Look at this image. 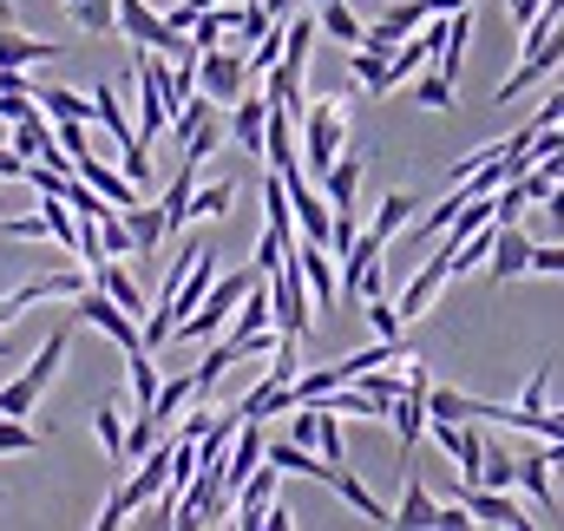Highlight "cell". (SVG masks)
I'll return each mask as SVG.
<instances>
[{
	"instance_id": "obj_1",
	"label": "cell",
	"mask_w": 564,
	"mask_h": 531,
	"mask_svg": "<svg viewBox=\"0 0 564 531\" xmlns=\"http://www.w3.org/2000/svg\"><path fill=\"white\" fill-rule=\"evenodd\" d=\"M250 282H257V269H243V275H217V282H210V295H204V302L171 328V342H210V335L237 315V302L250 295Z\"/></svg>"
},
{
	"instance_id": "obj_2",
	"label": "cell",
	"mask_w": 564,
	"mask_h": 531,
	"mask_svg": "<svg viewBox=\"0 0 564 531\" xmlns=\"http://www.w3.org/2000/svg\"><path fill=\"white\" fill-rule=\"evenodd\" d=\"M341 151H348V106L341 99H315L302 112V158H308V171L322 177Z\"/></svg>"
},
{
	"instance_id": "obj_3",
	"label": "cell",
	"mask_w": 564,
	"mask_h": 531,
	"mask_svg": "<svg viewBox=\"0 0 564 531\" xmlns=\"http://www.w3.org/2000/svg\"><path fill=\"white\" fill-rule=\"evenodd\" d=\"M197 93H204L210 106H237V99L250 93V59H243L237 46H204V53H197Z\"/></svg>"
},
{
	"instance_id": "obj_4",
	"label": "cell",
	"mask_w": 564,
	"mask_h": 531,
	"mask_svg": "<svg viewBox=\"0 0 564 531\" xmlns=\"http://www.w3.org/2000/svg\"><path fill=\"white\" fill-rule=\"evenodd\" d=\"M73 315H79V322H93L99 335H112V342H119L126 355H132V348H144V328H139V315H126V308H119V302H112V295H106L99 282H86V289L73 295Z\"/></svg>"
},
{
	"instance_id": "obj_5",
	"label": "cell",
	"mask_w": 564,
	"mask_h": 531,
	"mask_svg": "<svg viewBox=\"0 0 564 531\" xmlns=\"http://www.w3.org/2000/svg\"><path fill=\"white\" fill-rule=\"evenodd\" d=\"M558 59H564V26H558V33H545V40H532V46H525V59H519V66H512V73H506V79L492 86V99H499V106L525 99V93H532V86H539V79H545V73L558 66Z\"/></svg>"
},
{
	"instance_id": "obj_6",
	"label": "cell",
	"mask_w": 564,
	"mask_h": 531,
	"mask_svg": "<svg viewBox=\"0 0 564 531\" xmlns=\"http://www.w3.org/2000/svg\"><path fill=\"white\" fill-rule=\"evenodd\" d=\"M426 433H433L440 453L453 459L459 486H479V466H486V440H479V426H473V420H426Z\"/></svg>"
},
{
	"instance_id": "obj_7",
	"label": "cell",
	"mask_w": 564,
	"mask_h": 531,
	"mask_svg": "<svg viewBox=\"0 0 564 531\" xmlns=\"http://www.w3.org/2000/svg\"><path fill=\"white\" fill-rule=\"evenodd\" d=\"M426 388H433V381H426V368L408 355V388H401L394 407H388V420H394V433H401V459L414 453V440H421L426 420H433V413H426Z\"/></svg>"
},
{
	"instance_id": "obj_8",
	"label": "cell",
	"mask_w": 564,
	"mask_h": 531,
	"mask_svg": "<svg viewBox=\"0 0 564 531\" xmlns=\"http://www.w3.org/2000/svg\"><path fill=\"white\" fill-rule=\"evenodd\" d=\"M282 177H289V204H295V230H302L308 243H328V230H335V204H328V197H322V191L308 184V171H302V164H289Z\"/></svg>"
},
{
	"instance_id": "obj_9",
	"label": "cell",
	"mask_w": 564,
	"mask_h": 531,
	"mask_svg": "<svg viewBox=\"0 0 564 531\" xmlns=\"http://www.w3.org/2000/svg\"><path fill=\"white\" fill-rule=\"evenodd\" d=\"M270 295H276V335H289V342H302L308 335V282H302V269H295V257L270 275Z\"/></svg>"
},
{
	"instance_id": "obj_10",
	"label": "cell",
	"mask_w": 564,
	"mask_h": 531,
	"mask_svg": "<svg viewBox=\"0 0 564 531\" xmlns=\"http://www.w3.org/2000/svg\"><path fill=\"white\" fill-rule=\"evenodd\" d=\"M459 499H466L473 525H506V531L539 525V512H525V506H519L512 492H499V486H459Z\"/></svg>"
},
{
	"instance_id": "obj_11",
	"label": "cell",
	"mask_w": 564,
	"mask_h": 531,
	"mask_svg": "<svg viewBox=\"0 0 564 531\" xmlns=\"http://www.w3.org/2000/svg\"><path fill=\"white\" fill-rule=\"evenodd\" d=\"M289 257H295V269H302L315 308H335V302H341V275H335V263H328V243H308V237H302Z\"/></svg>"
},
{
	"instance_id": "obj_12",
	"label": "cell",
	"mask_w": 564,
	"mask_h": 531,
	"mask_svg": "<svg viewBox=\"0 0 564 531\" xmlns=\"http://www.w3.org/2000/svg\"><path fill=\"white\" fill-rule=\"evenodd\" d=\"M446 282H453V269H446V250H433V257H426V263L414 269V275H408L401 302H394V308H401V322H414V315H426V308L440 302V289H446Z\"/></svg>"
},
{
	"instance_id": "obj_13",
	"label": "cell",
	"mask_w": 564,
	"mask_h": 531,
	"mask_svg": "<svg viewBox=\"0 0 564 531\" xmlns=\"http://www.w3.org/2000/svg\"><path fill=\"white\" fill-rule=\"evenodd\" d=\"M532 237L519 230V224H499L492 217V257H486V269H492V282H512V275H525L532 269Z\"/></svg>"
},
{
	"instance_id": "obj_14",
	"label": "cell",
	"mask_w": 564,
	"mask_h": 531,
	"mask_svg": "<svg viewBox=\"0 0 564 531\" xmlns=\"http://www.w3.org/2000/svg\"><path fill=\"white\" fill-rule=\"evenodd\" d=\"M73 171H79V177H86L106 204H119V210H132V204H139V184H132L126 171H112L99 151H79V158H73Z\"/></svg>"
},
{
	"instance_id": "obj_15",
	"label": "cell",
	"mask_w": 564,
	"mask_h": 531,
	"mask_svg": "<svg viewBox=\"0 0 564 531\" xmlns=\"http://www.w3.org/2000/svg\"><path fill=\"white\" fill-rule=\"evenodd\" d=\"M361 177H368V158L348 144V151H341V158L322 171V197H328L335 210H355V191H361Z\"/></svg>"
},
{
	"instance_id": "obj_16",
	"label": "cell",
	"mask_w": 564,
	"mask_h": 531,
	"mask_svg": "<svg viewBox=\"0 0 564 531\" xmlns=\"http://www.w3.org/2000/svg\"><path fill=\"white\" fill-rule=\"evenodd\" d=\"M237 413L243 420H270V413H295V381H276V375H263L250 394L237 400Z\"/></svg>"
},
{
	"instance_id": "obj_17",
	"label": "cell",
	"mask_w": 564,
	"mask_h": 531,
	"mask_svg": "<svg viewBox=\"0 0 564 531\" xmlns=\"http://www.w3.org/2000/svg\"><path fill=\"white\" fill-rule=\"evenodd\" d=\"M93 282L126 308V315H144V295H139V282H132V269H126V257H106V263H93Z\"/></svg>"
},
{
	"instance_id": "obj_18",
	"label": "cell",
	"mask_w": 564,
	"mask_h": 531,
	"mask_svg": "<svg viewBox=\"0 0 564 531\" xmlns=\"http://www.w3.org/2000/svg\"><path fill=\"white\" fill-rule=\"evenodd\" d=\"M263 132H270V99H237L230 106V138L243 151H263Z\"/></svg>"
},
{
	"instance_id": "obj_19",
	"label": "cell",
	"mask_w": 564,
	"mask_h": 531,
	"mask_svg": "<svg viewBox=\"0 0 564 531\" xmlns=\"http://www.w3.org/2000/svg\"><path fill=\"white\" fill-rule=\"evenodd\" d=\"M519 486H525V499L539 506V525L545 519H558V492H552V466L532 453V459H519Z\"/></svg>"
},
{
	"instance_id": "obj_20",
	"label": "cell",
	"mask_w": 564,
	"mask_h": 531,
	"mask_svg": "<svg viewBox=\"0 0 564 531\" xmlns=\"http://www.w3.org/2000/svg\"><path fill=\"white\" fill-rule=\"evenodd\" d=\"M328 492H341V499H348V506H355V512H361L368 525H394V512H388V506H381V499H375V492H368V486H361L355 473H348V466H335Z\"/></svg>"
},
{
	"instance_id": "obj_21",
	"label": "cell",
	"mask_w": 564,
	"mask_h": 531,
	"mask_svg": "<svg viewBox=\"0 0 564 531\" xmlns=\"http://www.w3.org/2000/svg\"><path fill=\"white\" fill-rule=\"evenodd\" d=\"M191 191H197V158H184V164H177V177H171V191L158 197L171 230H184V224H191Z\"/></svg>"
},
{
	"instance_id": "obj_22",
	"label": "cell",
	"mask_w": 564,
	"mask_h": 531,
	"mask_svg": "<svg viewBox=\"0 0 564 531\" xmlns=\"http://www.w3.org/2000/svg\"><path fill=\"white\" fill-rule=\"evenodd\" d=\"M59 46L53 40H33V33H13V26H0V66H46Z\"/></svg>"
},
{
	"instance_id": "obj_23",
	"label": "cell",
	"mask_w": 564,
	"mask_h": 531,
	"mask_svg": "<svg viewBox=\"0 0 564 531\" xmlns=\"http://www.w3.org/2000/svg\"><path fill=\"white\" fill-rule=\"evenodd\" d=\"M237 361H243V348H237L230 335H224V342H210V355H204V361L191 368V381H197V400L210 394V388H217V381H224V375H230Z\"/></svg>"
},
{
	"instance_id": "obj_24",
	"label": "cell",
	"mask_w": 564,
	"mask_h": 531,
	"mask_svg": "<svg viewBox=\"0 0 564 531\" xmlns=\"http://www.w3.org/2000/svg\"><path fill=\"white\" fill-rule=\"evenodd\" d=\"M426 20H433V7H426V0H401V7H388L368 33H381V40H408V33H421Z\"/></svg>"
},
{
	"instance_id": "obj_25",
	"label": "cell",
	"mask_w": 564,
	"mask_h": 531,
	"mask_svg": "<svg viewBox=\"0 0 564 531\" xmlns=\"http://www.w3.org/2000/svg\"><path fill=\"white\" fill-rule=\"evenodd\" d=\"M322 33L341 40V46H361V40H368V20H361L348 0H322Z\"/></svg>"
},
{
	"instance_id": "obj_26",
	"label": "cell",
	"mask_w": 564,
	"mask_h": 531,
	"mask_svg": "<svg viewBox=\"0 0 564 531\" xmlns=\"http://www.w3.org/2000/svg\"><path fill=\"white\" fill-rule=\"evenodd\" d=\"M126 224H132V243H139V257H151V250L171 237V224H164V204H132V210H126Z\"/></svg>"
},
{
	"instance_id": "obj_27",
	"label": "cell",
	"mask_w": 564,
	"mask_h": 531,
	"mask_svg": "<svg viewBox=\"0 0 564 531\" xmlns=\"http://www.w3.org/2000/svg\"><path fill=\"white\" fill-rule=\"evenodd\" d=\"M93 119H99L106 132L119 138V151H126V144H139L132 119H126V106H119V86H99V93H93Z\"/></svg>"
},
{
	"instance_id": "obj_28",
	"label": "cell",
	"mask_w": 564,
	"mask_h": 531,
	"mask_svg": "<svg viewBox=\"0 0 564 531\" xmlns=\"http://www.w3.org/2000/svg\"><path fill=\"white\" fill-rule=\"evenodd\" d=\"M433 512H440V499L426 492L421 479L408 473V492H401V512H394V525H408V531H426L433 525Z\"/></svg>"
},
{
	"instance_id": "obj_29",
	"label": "cell",
	"mask_w": 564,
	"mask_h": 531,
	"mask_svg": "<svg viewBox=\"0 0 564 531\" xmlns=\"http://www.w3.org/2000/svg\"><path fill=\"white\" fill-rule=\"evenodd\" d=\"M33 99H40V112H46L53 126H59V119H86V126H93V99H79V93H66V86H40Z\"/></svg>"
},
{
	"instance_id": "obj_30",
	"label": "cell",
	"mask_w": 564,
	"mask_h": 531,
	"mask_svg": "<svg viewBox=\"0 0 564 531\" xmlns=\"http://www.w3.org/2000/svg\"><path fill=\"white\" fill-rule=\"evenodd\" d=\"M93 433H99L106 459H112V466H126V420H119V407H112V400H99V407H93Z\"/></svg>"
},
{
	"instance_id": "obj_31",
	"label": "cell",
	"mask_w": 564,
	"mask_h": 531,
	"mask_svg": "<svg viewBox=\"0 0 564 531\" xmlns=\"http://www.w3.org/2000/svg\"><path fill=\"white\" fill-rule=\"evenodd\" d=\"M191 394H197V381H191V375H171V381L158 388V400H151V420H158V426H171V420L184 413V400H191Z\"/></svg>"
},
{
	"instance_id": "obj_32",
	"label": "cell",
	"mask_w": 564,
	"mask_h": 531,
	"mask_svg": "<svg viewBox=\"0 0 564 531\" xmlns=\"http://www.w3.org/2000/svg\"><path fill=\"white\" fill-rule=\"evenodd\" d=\"M414 99H421L426 112H446V106H453V79H446L433 59H426L421 73H414Z\"/></svg>"
},
{
	"instance_id": "obj_33",
	"label": "cell",
	"mask_w": 564,
	"mask_h": 531,
	"mask_svg": "<svg viewBox=\"0 0 564 531\" xmlns=\"http://www.w3.org/2000/svg\"><path fill=\"white\" fill-rule=\"evenodd\" d=\"M230 204H237V184H230V177L191 191V217H230Z\"/></svg>"
},
{
	"instance_id": "obj_34",
	"label": "cell",
	"mask_w": 564,
	"mask_h": 531,
	"mask_svg": "<svg viewBox=\"0 0 564 531\" xmlns=\"http://www.w3.org/2000/svg\"><path fill=\"white\" fill-rule=\"evenodd\" d=\"M99 243H106V257H139V243H132V224H126V210H106V217H99Z\"/></svg>"
},
{
	"instance_id": "obj_35",
	"label": "cell",
	"mask_w": 564,
	"mask_h": 531,
	"mask_svg": "<svg viewBox=\"0 0 564 531\" xmlns=\"http://www.w3.org/2000/svg\"><path fill=\"white\" fill-rule=\"evenodd\" d=\"M512 479H519V459H512L506 446H492V440H486V466H479V486H499V492H512Z\"/></svg>"
},
{
	"instance_id": "obj_36",
	"label": "cell",
	"mask_w": 564,
	"mask_h": 531,
	"mask_svg": "<svg viewBox=\"0 0 564 531\" xmlns=\"http://www.w3.org/2000/svg\"><path fill=\"white\" fill-rule=\"evenodd\" d=\"M361 315H368V328H375L381 342H394V335H401V308H394L388 295H361Z\"/></svg>"
},
{
	"instance_id": "obj_37",
	"label": "cell",
	"mask_w": 564,
	"mask_h": 531,
	"mask_svg": "<svg viewBox=\"0 0 564 531\" xmlns=\"http://www.w3.org/2000/svg\"><path fill=\"white\" fill-rule=\"evenodd\" d=\"M426 413H433V420H473V394H459V388H426Z\"/></svg>"
},
{
	"instance_id": "obj_38",
	"label": "cell",
	"mask_w": 564,
	"mask_h": 531,
	"mask_svg": "<svg viewBox=\"0 0 564 531\" xmlns=\"http://www.w3.org/2000/svg\"><path fill=\"white\" fill-rule=\"evenodd\" d=\"M73 20H79L86 33H112V26H119V0H79Z\"/></svg>"
},
{
	"instance_id": "obj_39",
	"label": "cell",
	"mask_w": 564,
	"mask_h": 531,
	"mask_svg": "<svg viewBox=\"0 0 564 531\" xmlns=\"http://www.w3.org/2000/svg\"><path fill=\"white\" fill-rule=\"evenodd\" d=\"M33 446H40V433L20 426L13 413H0V459H7V453H33Z\"/></svg>"
},
{
	"instance_id": "obj_40",
	"label": "cell",
	"mask_w": 564,
	"mask_h": 531,
	"mask_svg": "<svg viewBox=\"0 0 564 531\" xmlns=\"http://www.w3.org/2000/svg\"><path fill=\"white\" fill-rule=\"evenodd\" d=\"M0 237H20V243H53V230H46V217L33 210V217H7L0 224Z\"/></svg>"
},
{
	"instance_id": "obj_41",
	"label": "cell",
	"mask_w": 564,
	"mask_h": 531,
	"mask_svg": "<svg viewBox=\"0 0 564 531\" xmlns=\"http://www.w3.org/2000/svg\"><path fill=\"white\" fill-rule=\"evenodd\" d=\"M119 171H126L132 184H151V138H139V144L119 151Z\"/></svg>"
},
{
	"instance_id": "obj_42",
	"label": "cell",
	"mask_w": 564,
	"mask_h": 531,
	"mask_svg": "<svg viewBox=\"0 0 564 531\" xmlns=\"http://www.w3.org/2000/svg\"><path fill=\"white\" fill-rule=\"evenodd\" d=\"M217 138H224V126H217V112H210V119H204V126H197V132L184 138V158H197V164H204V158H210V151H217Z\"/></svg>"
},
{
	"instance_id": "obj_43",
	"label": "cell",
	"mask_w": 564,
	"mask_h": 531,
	"mask_svg": "<svg viewBox=\"0 0 564 531\" xmlns=\"http://www.w3.org/2000/svg\"><path fill=\"white\" fill-rule=\"evenodd\" d=\"M532 275H564V243H539L532 250Z\"/></svg>"
},
{
	"instance_id": "obj_44",
	"label": "cell",
	"mask_w": 564,
	"mask_h": 531,
	"mask_svg": "<svg viewBox=\"0 0 564 531\" xmlns=\"http://www.w3.org/2000/svg\"><path fill=\"white\" fill-rule=\"evenodd\" d=\"M545 388H552V368L539 361V368H532V381H525V394H519V407H545Z\"/></svg>"
},
{
	"instance_id": "obj_45",
	"label": "cell",
	"mask_w": 564,
	"mask_h": 531,
	"mask_svg": "<svg viewBox=\"0 0 564 531\" xmlns=\"http://www.w3.org/2000/svg\"><path fill=\"white\" fill-rule=\"evenodd\" d=\"M0 184H26V158H20L13 144L0 151Z\"/></svg>"
},
{
	"instance_id": "obj_46",
	"label": "cell",
	"mask_w": 564,
	"mask_h": 531,
	"mask_svg": "<svg viewBox=\"0 0 564 531\" xmlns=\"http://www.w3.org/2000/svg\"><path fill=\"white\" fill-rule=\"evenodd\" d=\"M539 210H545V217H552V224L564 230V177L552 184V191H545V204H539Z\"/></svg>"
},
{
	"instance_id": "obj_47",
	"label": "cell",
	"mask_w": 564,
	"mask_h": 531,
	"mask_svg": "<svg viewBox=\"0 0 564 531\" xmlns=\"http://www.w3.org/2000/svg\"><path fill=\"white\" fill-rule=\"evenodd\" d=\"M532 13H539V0H506V20H512V26H525Z\"/></svg>"
},
{
	"instance_id": "obj_48",
	"label": "cell",
	"mask_w": 564,
	"mask_h": 531,
	"mask_svg": "<svg viewBox=\"0 0 564 531\" xmlns=\"http://www.w3.org/2000/svg\"><path fill=\"white\" fill-rule=\"evenodd\" d=\"M263 525L289 531V525H295V512H289V506H282V499H270V512H263Z\"/></svg>"
},
{
	"instance_id": "obj_49",
	"label": "cell",
	"mask_w": 564,
	"mask_h": 531,
	"mask_svg": "<svg viewBox=\"0 0 564 531\" xmlns=\"http://www.w3.org/2000/svg\"><path fill=\"white\" fill-rule=\"evenodd\" d=\"M426 7H433V13H466L473 0H426Z\"/></svg>"
},
{
	"instance_id": "obj_50",
	"label": "cell",
	"mask_w": 564,
	"mask_h": 531,
	"mask_svg": "<svg viewBox=\"0 0 564 531\" xmlns=\"http://www.w3.org/2000/svg\"><path fill=\"white\" fill-rule=\"evenodd\" d=\"M66 7H79V0H66Z\"/></svg>"
},
{
	"instance_id": "obj_51",
	"label": "cell",
	"mask_w": 564,
	"mask_h": 531,
	"mask_svg": "<svg viewBox=\"0 0 564 531\" xmlns=\"http://www.w3.org/2000/svg\"><path fill=\"white\" fill-rule=\"evenodd\" d=\"M0 7H13V0H0Z\"/></svg>"
},
{
	"instance_id": "obj_52",
	"label": "cell",
	"mask_w": 564,
	"mask_h": 531,
	"mask_svg": "<svg viewBox=\"0 0 564 531\" xmlns=\"http://www.w3.org/2000/svg\"><path fill=\"white\" fill-rule=\"evenodd\" d=\"M558 473H564V466H558Z\"/></svg>"
}]
</instances>
